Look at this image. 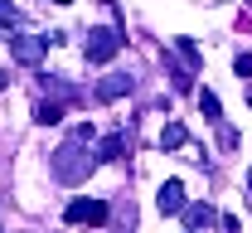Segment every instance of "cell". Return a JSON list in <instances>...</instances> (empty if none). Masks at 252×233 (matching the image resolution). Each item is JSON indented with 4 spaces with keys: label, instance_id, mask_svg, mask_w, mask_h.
I'll return each instance as SVG.
<instances>
[{
    "label": "cell",
    "instance_id": "6da1fadb",
    "mask_svg": "<svg viewBox=\"0 0 252 233\" xmlns=\"http://www.w3.org/2000/svg\"><path fill=\"white\" fill-rule=\"evenodd\" d=\"M93 170H97V151L83 146V141H63L59 151L49 156V175H54L59 185H83Z\"/></svg>",
    "mask_w": 252,
    "mask_h": 233
},
{
    "label": "cell",
    "instance_id": "7a4b0ae2",
    "mask_svg": "<svg viewBox=\"0 0 252 233\" xmlns=\"http://www.w3.org/2000/svg\"><path fill=\"white\" fill-rule=\"evenodd\" d=\"M117 49H122V30H112V25H97V30H88V39H83L88 64H107V59H117Z\"/></svg>",
    "mask_w": 252,
    "mask_h": 233
},
{
    "label": "cell",
    "instance_id": "3957f363",
    "mask_svg": "<svg viewBox=\"0 0 252 233\" xmlns=\"http://www.w3.org/2000/svg\"><path fill=\"white\" fill-rule=\"evenodd\" d=\"M107 200H73L68 209H63V219L68 224H107Z\"/></svg>",
    "mask_w": 252,
    "mask_h": 233
},
{
    "label": "cell",
    "instance_id": "277c9868",
    "mask_svg": "<svg viewBox=\"0 0 252 233\" xmlns=\"http://www.w3.org/2000/svg\"><path fill=\"white\" fill-rule=\"evenodd\" d=\"M44 49H49V44H44L39 34H15V39H10V59H15V64H25V68L39 64V59H44Z\"/></svg>",
    "mask_w": 252,
    "mask_h": 233
},
{
    "label": "cell",
    "instance_id": "5b68a950",
    "mask_svg": "<svg viewBox=\"0 0 252 233\" xmlns=\"http://www.w3.org/2000/svg\"><path fill=\"white\" fill-rule=\"evenodd\" d=\"M156 209L160 214H185V185L180 180H165L160 195H156Z\"/></svg>",
    "mask_w": 252,
    "mask_h": 233
},
{
    "label": "cell",
    "instance_id": "8992f818",
    "mask_svg": "<svg viewBox=\"0 0 252 233\" xmlns=\"http://www.w3.org/2000/svg\"><path fill=\"white\" fill-rule=\"evenodd\" d=\"M131 93V73H107L102 83H97V98L102 102H117V98H126Z\"/></svg>",
    "mask_w": 252,
    "mask_h": 233
},
{
    "label": "cell",
    "instance_id": "52a82bcc",
    "mask_svg": "<svg viewBox=\"0 0 252 233\" xmlns=\"http://www.w3.org/2000/svg\"><path fill=\"white\" fill-rule=\"evenodd\" d=\"M165 73L175 78V93H189V88H194V73H189V68L180 64L175 54H165Z\"/></svg>",
    "mask_w": 252,
    "mask_h": 233
},
{
    "label": "cell",
    "instance_id": "ba28073f",
    "mask_svg": "<svg viewBox=\"0 0 252 233\" xmlns=\"http://www.w3.org/2000/svg\"><path fill=\"white\" fill-rule=\"evenodd\" d=\"M122 151H126V132H112L97 146V161H122Z\"/></svg>",
    "mask_w": 252,
    "mask_h": 233
},
{
    "label": "cell",
    "instance_id": "9c48e42d",
    "mask_svg": "<svg viewBox=\"0 0 252 233\" xmlns=\"http://www.w3.org/2000/svg\"><path fill=\"white\" fill-rule=\"evenodd\" d=\"M189 141V132L180 127V122H165V132H160V151H180Z\"/></svg>",
    "mask_w": 252,
    "mask_h": 233
},
{
    "label": "cell",
    "instance_id": "30bf717a",
    "mask_svg": "<svg viewBox=\"0 0 252 233\" xmlns=\"http://www.w3.org/2000/svg\"><path fill=\"white\" fill-rule=\"evenodd\" d=\"M34 122H39V127H59L63 122V102H39V107H34Z\"/></svg>",
    "mask_w": 252,
    "mask_h": 233
},
{
    "label": "cell",
    "instance_id": "8fae6325",
    "mask_svg": "<svg viewBox=\"0 0 252 233\" xmlns=\"http://www.w3.org/2000/svg\"><path fill=\"white\" fill-rule=\"evenodd\" d=\"M185 224L189 229H209L214 224V209L209 204H185Z\"/></svg>",
    "mask_w": 252,
    "mask_h": 233
},
{
    "label": "cell",
    "instance_id": "7c38bea8",
    "mask_svg": "<svg viewBox=\"0 0 252 233\" xmlns=\"http://www.w3.org/2000/svg\"><path fill=\"white\" fill-rule=\"evenodd\" d=\"M20 25H25V20H20V10H15L10 0H0V34H15Z\"/></svg>",
    "mask_w": 252,
    "mask_h": 233
},
{
    "label": "cell",
    "instance_id": "4fadbf2b",
    "mask_svg": "<svg viewBox=\"0 0 252 233\" xmlns=\"http://www.w3.org/2000/svg\"><path fill=\"white\" fill-rule=\"evenodd\" d=\"M175 59H185L189 68H199V49H194V39H185V34L175 39Z\"/></svg>",
    "mask_w": 252,
    "mask_h": 233
},
{
    "label": "cell",
    "instance_id": "5bb4252c",
    "mask_svg": "<svg viewBox=\"0 0 252 233\" xmlns=\"http://www.w3.org/2000/svg\"><path fill=\"white\" fill-rule=\"evenodd\" d=\"M199 112H204V117H209V122H219V117H223V107H219V98H214V93H209V88H204V93H199Z\"/></svg>",
    "mask_w": 252,
    "mask_h": 233
},
{
    "label": "cell",
    "instance_id": "9a60e30c",
    "mask_svg": "<svg viewBox=\"0 0 252 233\" xmlns=\"http://www.w3.org/2000/svg\"><path fill=\"white\" fill-rule=\"evenodd\" d=\"M68 141H83V146H93V141H97V127H93V122H78Z\"/></svg>",
    "mask_w": 252,
    "mask_h": 233
},
{
    "label": "cell",
    "instance_id": "2e32d148",
    "mask_svg": "<svg viewBox=\"0 0 252 233\" xmlns=\"http://www.w3.org/2000/svg\"><path fill=\"white\" fill-rule=\"evenodd\" d=\"M233 73L238 78H252V54H233Z\"/></svg>",
    "mask_w": 252,
    "mask_h": 233
},
{
    "label": "cell",
    "instance_id": "e0dca14e",
    "mask_svg": "<svg viewBox=\"0 0 252 233\" xmlns=\"http://www.w3.org/2000/svg\"><path fill=\"white\" fill-rule=\"evenodd\" d=\"M223 233H243V224H238L233 214H223Z\"/></svg>",
    "mask_w": 252,
    "mask_h": 233
},
{
    "label": "cell",
    "instance_id": "ac0fdd59",
    "mask_svg": "<svg viewBox=\"0 0 252 233\" xmlns=\"http://www.w3.org/2000/svg\"><path fill=\"white\" fill-rule=\"evenodd\" d=\"M5 83H10V78H5V73H0V88H5Z\"/></svg>",
    "mask_w": 252,
    "mask_h": 233
},
{
    "label": "cell",
    "instance_id": "d6986e66",
    "mask_svg": "<svg viewBox=\"0 0 252 233\" xmlns=\"http://www.w3.org/2000/svg\"><path fill=\"white\" fill-rule=\"evenodd\" d=\"M54 5H68V0H54Z\"/></svg>",
    "mask_w": 252,
    "mask_h": 233
},
{
    "label": "cell",
    "instance_id": "ffe728a7",
    "mask_svg": "<svg viewBox=\"0 0 252 233\" xmlns=\"http://www.w3.org/2000/svg\"><path fill=\"white\" fill-rule=\"evenodd\" d=\"M248 190H252V175H248Z\"/></svg>",
    "mask_w": 252,
    "mask_h": 233
},
{
    "label": "cell",
    "instance_id": "44dd1931",
    "mask_svg": "<svg viewBox=\"0 0 252 233\" xmlns=\"http://www.w3.org/2000/svg\"><path fill=\"white\" fill-rule=\"evenodd\" d=\"M248 5H252V0H248Z\"/></svg>",
    "mask_w": 252,
    "mask_h": 233
}]
</instances>
